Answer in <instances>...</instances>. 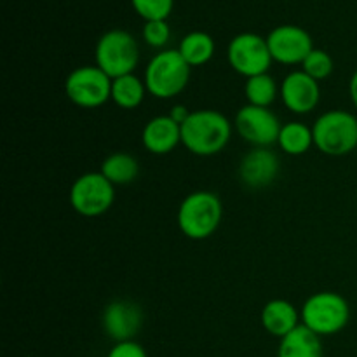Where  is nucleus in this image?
Listing matches in <instances>:
<instances>
[{
    "mask_svg": "<svg viewBox=\"0 0 357 357\" xmlns=\"http://www.w3.org/2000/svg\"><path fill=\"white\" fill-rule=\"evenodd\" d=\"M232 124L216 110H195L181 124V143L201 157L222 152L230 142Z\"/></svg>",
    "mask_w": 357,
    "mask_h": 357,
    "instance_id": "f257e3e1",
    "label": "nucleus"
},
{
    "mask_svg": "<svg viewBox=\"0 0 357 357\" xmlns=\"http://www.w3.org/2000/svg\"><path fill=\"white\" fill-rule=\"evenodd\" d=\"M190 70L178 49H164L157 52L145 70V86L152 96L169 100L180 94L190 80Z\"/></svg>",
    "mask_w": 357,
    "mask_h": 357,
    "instance_id": "f03ea898",
    "label": "nucleus"
},
{
    "mask_svg": "<svg viewBox=\"0 0 357 357\" xmlns=\"http://www.w3.org/2000/svg\"><path fill=\"white\" fill-rule=\"evenodd\" d=\"M223 206L216 194L206 190L192 192L178 209V227L194 241L208 239L222 223Z\"/></svg>",
    "mask_w": 357,
    "mask_h": 357,
    "instance_id": "7ed1b4c3",
    "label": "nucleus"
},
{
    "mask_svg": "<svg viewBox=\"0 0 357 357\" xmlns=\"http://www.w3.org/2000/svg\"><path fill=\"white\" fill-rule=\"evenodd\" d=\"M96 66L103 70L112 80L135 73L139 63V45L129 31L114 28L105 31L94 51Z\"/></svg>",
    "mask_w": 357,
    "mask_h": 357,
    "instance_id": "20e7f679",
    "label": "nucleus"
},
{
    "mask_svg": "<svg viewBox=\"0 0 357 357\" xmlns=\"http://www.w3.org/2000/svg\"><path fill=\"white\" fill-rule=\"evenodd\" d=\"M312 135L314 145L323 153L347 155L357 149V117L345 110L326 112L316 121Z\"/></svg>",
    "mask_w": 357,
    "mask_h": 357,
    "instance_id": "39448f33",
    "label": "nucleus"
},
{
    "mask_svg": "<svg viewBox=\"0 0 357 357\" xmlns=\"http://www.w3.org/2000/svg\"><path fill=\"white\" fill-rule=\"evenodd\" d=\"M351 319L347 300L335 291H321L310 296L302 309V324L309 330L324 335H335L344 330Z\"/></svg>",
    "mask_w": 357,
    "mask_h": 357,
    "instance_id": "423d86ee",
    "label": "nucleus"
},
{
    "mask_svg": "<svg viewBox=\"0 0 357 357\" xmlns=\"http://www.w3.org/2000/svg\"><path fill=\"white\" fill-rule=\"evenodd\" d=\"M65 93L80 108H98L112 100V79L101 68L79 66L65 80Z\"/></svg>",
    "mask_w": 357,
    "mask_h": 357,
    "instance_id": "0eeeda50",
    "label": "nucleus"
},
{
    "mask_svg": "<svg viewBox=\"0 0 357 357\" xmlns=\"http://www.w3.org/2000/svg\"><path fill=\"white\" fill-rule=\"evenodd\" d=\"M227 58H229L230 66L246 79L267 73L272 61H274L267 38L258 33H251V31L236 35L230 40L229 49H227Z\"/></svg>",
    "mask_w": 357,
    "mask_h": 357,
    "instance_id": "6e6552de",
    "label": "nucleus"
},
{
    "mask_svg": "<svg viewBox=\"0 0 357 357\" xmlns=\"http://www.w3.org/2000/svg\"><path fill=\"white\" fill-rule=\"evenodd\" d=\"M115 201L114 185L101 173H86L73 181L70 188V204L86 218L101 216Z\"/></svg>",
    "mask_w": 357,
    "mask_h": 357,
    "instance_id": "1a4fd4ad",
    "label": "nucleus"
},
{
    "mask_svg": "<svg viewBox=\"0 0 357 357\" xmlns=\"http://www.w3.org/2000/svg\"><path fill=\"white\" fill-rule=\"evenodd\" d=\"M236 128L244 142L251 143L257 149H267L278 143L282 124L278 115L268 108L246 105L237 112Z\"/></svg>",
    "mask_w": 357,
    "mask_h": 357,
    "instance_id": "9d476101",
    "label": "nucleus"
},
{
    "mask_svg": "<svg viewBox=\"0 0 357 357\" xmlns=\"http://www.w3.org/2000/svg\"><path fill=\"white\" fill-rule=\"evenodd\" d=\"M272 59L282 65H302L312 52V37L296 24H281L267 35Z\"/></svg>",
    "mask_w": 357,
    "mask_h": 357,
    "instance_id": "9b49d317",
    "label": "nucleus"
},
{
    "mask_svg": "<svg viewBox=\"0 0 357 357\" xmlns=\"http://www.w3.org/2000/svg\"><path fill=\"white\" fill-rule=\"evenodd\" d=\"M281 98L284 107L293 114H309L319 103V82L307 75L303 70H296L282 80Z\"/></svg>",
    "mask_w": 357,
    "mask_h": 357,
    "instance_id": "f8f14e48",
    "label": "nucleus"
},
{
    "mask_svg": "<svg viewBox=\"0 0 357 357\" xmlns=\"http://www.w3.org/2000/svg\"><path fill=\"white\" fill-rule=\"evenodd\" d=\"M142 309L128 300H115L105 309L103 330L117 344L132 340V337L142 328Z\"/></svg>",
    "mask_w": 357,
    "mask_h": 357,
    "instance_id": "ddd939ff",
    "label": "nucleus"
},
{
    "mask_svg": "<svg viewBox=\"0 0 357 357\" xmlns=\"http://www.w3.org/2000/svg\"><path fill=\"white\" fill-rule=\"evenodd\" d=\"M279 174V159L267 149H255L244 155L239 166V176L250 188L268 187Z\"/></svg>",
    "mask_w": 357,
    "mask_h": 357,
    "instance_id": "4468645a",
    "label": "nucleus"
},
{
    "mask_svg": "<svg viewBox=\"0 0 357 357\" xmlns=\"http://www.w3.org/2000/svg\"><path fill=\"white\" fill-rule=\"evenodd\" d=\"M142 142L150 153L166 155L176 149L178 143H181V126L176 124L169 115L150 119L143 128Z\"/></svg>",
    "mask_w": 357,
    "mask_h": 357,
    "instance_id": "2eb2a0df",
    "label": "nucleus"
},
{
    "mask_svg": "<svg viewBox=\"0 0 357 357\" xmlns=\"http://www.w3.org/2000/svg\"><path fill=\"white\" fill-rule=\"evenodd\" d=\"M298 310L288 300H271L261 310V324L272 337L284 338L300 326Z\"/></svg>",
    "mask_w": 357,
    "mask_h": 357,
    "instance_id": "dca6fc26",
    "label": "nucleus"
},
{
    "mask_svg": "<svg viewBox=\"0 0 357 357\" xmlns=\"http://www.w3.org/2000/svg\"><path fill=\"white\" fill-rule=\"evenodd\" d=\"M279 357H323L321 337L312 330L300 324L298 328L281 338Z\"/></svg>",
    "mask_w": 357,
    "mask_h": 357,
    "instance_id": "f3484780",
    "label": "nucleus"
},
{
    "mask_svg": "<svg viewBox=\"0 0 357 357\" xmlns=\"http://www.w3.org/2000/svg\"><path fill=\"white\" fill-rule=\"evenodd\" d=\"M100 173L114 187L115 185H129L138 178L139 164L131 153L115 152L103 160Z\"/></svg>",
    "mask_w": 357,
    "mask_h": 357,
    "instance_id": "a211bd4d",
    "label": "nucleus"
},
{
    "mask_svg": "<svg viewBox=\"0 0 357 357\" xmlns=\"http://www.w3.org/2000/svg\"><path fill=\"white\" fill-rule=\"evenodd\" d=\"M215 40L206 31H190L180 42V54L190 66H202L215 56Z\"/></svg>",
    "mask_w": 357,
    "mask_h": 357,
    "instance_id": "6ab92c4d",
    "label": "nucleus"
},
{
    "mask_svg": "<svg viewBox=\"0 0 357 357\" xmlns=\"http://www.w3.org/2000/svg\"><path fill=\"white\" fill-rule=\"evenodd\" d=\"M145 93V80L138 79L135 73L112 80V100L117 107L124 108V110H132V108L139 107L143 103Z\"/></svg>",
    "mask_w": 357,
    "mask_h": 357,
    "instance_id": "aec40b11",
    "label": "nucleus"
},
{
    "mask_svg": "<svg viewBox=\"0 0 357 357\" xmlns=\"http://www.w3.org/2000/svg\"><path fill=\"white\" fill-rule=\"evenodd\" d=\"M278 143L282 152H286L288 155H303L314 145L312 129L307 128L302 122L282 124Z\"/></svg>",
    "mask_w": 357,
    "mask_h": 357,
    "instance_id": "412c9836",
    "label": "nucleus"
},
{
    "mask_svg": "<svg viewBox=\"0 0 357 357\" xmlns=\"http://www.w3.org/2000/svg\"><path fill=\"white\" fill-rule=\"evenodd\" d=\"M244 94H246L248 105L268 108L278 96V84H275L274 77L268 73L250 77L244 86Z\"/></svg>",
    "mask_w": 357,
    "mask_h": 357,
    "instance_id": "4be33fe9",
    "label": "nucleus"
},
{
    "mask_svg": "<svg viewBox=\"0 0 357 357\" xmlns=\"http://www.w3.org/2000/svg\"><path fill=\"white\" fill-rule=\"evenodd\" d=\"M302 70L307 73V75L312 77L314 80L321 82V80L328 79V77L333 73L335 70L333 58L330 56V52L314 47L312 52L305 58V61L302 63Z\"/></svg>",
    "mask_w": 357,
    "mask_h": 357,
    "instance_id": "5701e85b",
    "label": "nucleus"
},
{
    "mask_svg": "<svg viewBox=\"0 0 357 357\" xmlns=\"http://www.w3.org/2000/svg\"><path fill=\"white\" fill-rule=\"evenodd\" d=\"M131 6L139 17L146 21H166L173 13L174 0H131Z\"/></svg>",
    "mask_w": 357,
    "mask_h": 357,
    "instance_id": "b1692460",
    "label": "nucleus"
},
{
    "mask_svg": "<svg viewBox=\"0 0 357 357\" xmlns=\"http://www.w3.org/2000/svg\"><path fill=\"white\" fill-rule=\"evenodd\" d=\"M142 35L146 45L153 49H162L169 42L171 28L167 21H146Z\"/></svg>",
    "mask_w": 357,
    "mask_h": 357,
    "instance_id": "393cba45",
    "label": "nucleus"
},
{
    "mask_svg": "<svg viewBox=\"0 0 357 357\" xmlns=\"http://www.w3.org/2000/svg\"><path fill=\"white\" fill-rule=\"evenodd\" d=\"M107 357H146V352L139 344L128 340L115 344Z\"/></svg>",
    "mask_w": 357,
    "mask_h": 357,
    "instance_id": "a878e982",
    "label": "nucleus"
},
{
    "mask_svg": "<svg viewBox=\"0 0 357 357\" xmlns=\"http://www.w3.org/2000/svg\"><path fill=\"white\" fill-rule=\"evenodd\" d=\"M190 114H192V112H188L187 107H183V105H176V107H173V110H171L169 117L173 119L176 124L181 126L185 121H187L188 115H190Z\"/></svg>",
    "mask_w": 357,
    "mask_h": 357,
    "instance_id": "bb28decb",
    "label": "nucleus"
},
{
    "mask_svg": "<svg viewBox=\"0 0 357 357\" xmlns=\"http://www.w3.org/2000/svg\"><path fill=\"white\" fill-rule=\"evenodd\" d=\"M349 93H351L352 103H354V107L357 108V70L354 72V75H352L351 84H349Z\"/></svg>",
    "mask_w": 357,
    "mask_h": 357,
    "instance_id": "cd10ccee",
    "label": "nucleus"
}]
</instances>
